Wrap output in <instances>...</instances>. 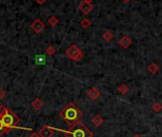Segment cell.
Returning <instances> with one entry per match:
<instances>
[{"label":"cell","mask_w":162,"mask_h":137,"mask_svg":"<svg viewBox=\"0 0 162 137\" xmlns=\"http://www.w3.org/2000/svg\"><path fill=\"white\" fill-rule=\"evenodd\" d=\"M43 106H44V103L42 102L40 98H35L32 102V107L35 111H39L43 108Z\"/></svg>","instance_id":"obj_10"},{"label":"cell","mask_w":162,"mask_h":137,"mask_svg":"<svg viewBox=\"0 0 162 137\" xmlns=\"http://www.w3.org/2000/svg\"><path fill=\"white\" fill-rule=\"evenodd\" d=\"M130 0H124V2H129Z\"/></svg>","instance_id":"obj_27"},{"label":"cell","mask_w":162,"mask_h":137,"mask_svg":"<svg viewBox=\"0 0 162 137\" xmlns=\"http://www.w3.org/2000/svg\"><path fill=\"white\" fill-rule=\"evenodd\" d=\"M29 137H40V135L38 133H36V132H33Z\"/></svg>","instance_id":"obj_24"},{"label":"cell","mask_w":162,"mask_h":137,"mask_svg":"<svg viewBox=\"0 0 162 137\" xmlns=\"http://www.w3.org/2000/svg\"><path fill=\"white\" fill-rule=\"evenodd\" d=\"M93 5L92 4H89V3H86V2H82L80 5H79V10L83 12L85 15H88L90 12L93 11Z\"/></svg>","instance_id":"obj_9"},{"label":"cell","mask_w":162,"mask_h":137,"mask_svg":"<svg viewBox=\"0 0 162 137\" xmlns=\"http://www.w3.org/2000/svg\"><path fill=\"white\" fill-rule=\"evenodd\" d=\"M31 28L35 33H40L45 29V24L43 23V21L40 18H37L32 23Z\"/></svg>","instance_id":"obj_5"},{"label":"cell","mask_w":162,"mask_h":137,"mask_svg":"<svg viewBox=\"0 0 162 137\" xmlns=\"http://www.w3.org/2000/svg\"><path fill=\"white\" fill-rule=\"evenodd\" d=\"M118 43L124 49H127L132 45V40H131V38L128 35H123V36H121L119 38Z\"/></svg>","instance_id":"obj_7"},{"label":"cell","mask_w":162,"mask_h":137,"mask_svg":"<svg viewBox=\"0 0 162 137\" xmlns=\"http://www.w3.org/2000/svg\"><path fill=\"white\" fill-rule=\"evenodd\" d=\"M83 2H86V3H89V4H92L93 0H83Z\"/></svg>","instance_id":"obj_25"},{"label":"cell","mask_w":162,"mask_h":137,"mask_svg":"<svg viewBox=\"0 0 162 137\" xmlns=\"http://www.w3.org/2000/svg\"><path fill=\"white\" fill-rule=\"evenodd\" d=\"M5 96H6V92L0 87V100H2Z\"/></svg>","instance_id":"obj_22"},{"label":"cell","mask_w":162,"mask_h":137,"mask_svg":"<svg viewBox=\"0 0 162 137\" xmlns=\"http://www.w3.org/2000/svg\"><path fill=\"white\" fill-rule=\"evenodd\" d=\"M152 109L155 111V113H158L159 111H161V110H162V104H160V103H158V102L154 103V104H153V106H152Z\"/></svg>","instance_id":"obj_18"},{"label":"cell","mask_w":162,"mask_h":137,"mask_svg":"<svg viewBox=\"0 0 162 137\" xmlns=\"http://www.w3.org/2000/svg\"><path fill=\"white\" fill-rule=\"evenodd\" d=\"M58 23H59V20H58L57 17L55 16V15L51 16V17H50V18L48 19V24H49L51 27H55Z\"/></svg>","instance_id":"obj_16"},{"label":"cell","mask_w":162,"mask_h":137,"mask_svg":"<svg viewBox=\"0 0 162 137\" xmlns=\"http://www.w3.org/2000/svg\"><path fill=\"white\" fill-rule=\"evenodd\" d=\"M60 116L68 125L73 126L79 122V119L82 117V113L74 103H69L60 111Z\"/></svg>","instance_id":"obj_1"},{"label":"cell","mask_w":162,"mask_h":137,"mask_svg":"<svg viewBox=\"0 0 162 137\" xmlns=\"http://www.w3.org/2000/svg\"><path fill=\"white\" fill-rule=\"evenodd\" d=\"M80 24H81V27H82L83 29H89V28L91 27V25H92L91 21H90L88 18H84V19H82Z\"/></svg>","instance_id":"obj_17"},{"label":"cell","mask_w":162,"mask_h":137,"mask_svg":"<svg viewBox=\"0 0 162 137\" xmlns=\"http://www.w3.org/2000/svg\"><path fill=\"white\" fill-rule=\"evenodd\" d=\"M34 62H35V64H37V65H44V64H46V57H45V55H42V54L36 55L34 57Z\"/></svg>","instance_id":"obj_14"},{"label":"cell","mask_w":162,"mask_h":137,"mask_svg":"<svg viewBox=\"0 0 162 137\" xmlns=\"http://www.w3.org/2000/svg\"><path fill=\"white\" fill-rule=\"evenodd\" d=\"M55 129L54 128H51L49 126H44L43 128H41L38 134L40 135V137H53V135L55 134Z\"/></svg>","instance_id":"obj_6"},{"label":"cell","mask_w":162,"mask_h":137,"mask_svg":"<svg viewBox=\"0 0 162 137\" xmlns=\"http://www.w3.org/2000/svg\"><path fill=\"white\" fill-rule=\"evenodd\" d=\"M8 131H9V130L4 126V124H3L1 118H0V137H1L4 133L8 132Z\"/></svg>","instance_id":"obj_19"},{"label":"cell","mask_w":162,"mask_h":137,"mask_svg":"<svg viewBox=\"0 0 162 137\" xmlns=\"http://www.w3.org/2000/svg\"><path fill=\"white\" fill-rule=\"evenodd\" d=\"M117 90H118V92L121 93V94H127L128 93V92H129V87L126 85V84H121L118 88H117Z\"/></svg>","instance_id":"obj_15"},{"label":"cell","mask_w":162,"mask_h":137,"mask_svg":"<svg viewBox=\"0 0 162 137\" xmlns=\"http://www.w3.org/2000/svg\"><path fill=\"white\" fill-rule=\"evenodd\" d=\"M59 131H62L65 134V137H93L94 133L87 128L82 122H77L73 126H71V128L68 131H62L57 130Z\"/></svg>","instance_id":"obj_2"},{"label":"cell","mask_w":162,"mask_h":137,"mask_svg":"<svg viewBox=\"0 0 162 137\" xmlns=\"http://www.w3.org/2000/svg\"><path fill=\"white\" fill-rule=\"evenodd\" d=\"M102 39L106 42H111L114 39V33L111 31H106L103 34H102Z\"/></svg>","instance_id":"obj_13"},{"label":"cell","mask_w":162,"mask_h":137,"mask_svg":"<svg viewBox=\"0 0 162 137\" xmlns=\"http://www.w3.org/2000/svg\"><path fill=\"white\" fill-rule=\"evenodd\" d=\"M160 68L159 66L155 63V62H153V63H151L150 65L148 66V71H150L152 74H156L158 71H159Z\"/></svg>","instance_id":"obj_12"},{"label":"cell","mask_w":162,"mask_h":137,"mask_svg":"<svg viewBox=\"0 0 162 137\" xmlns=\"http://www.w3.org/2000/svg\"><path fill=\"white\" fill-rule=\"evenodd\" d=\"M92 122H93V124L96 127V128H99L100 127L102 124L104 123V119L99 115V114H95L94 117H93V119H92Z\"/></svg>","instance_id":"obj_11"},{"label":"cell","mask_w":162,"mask_h":137,"mask_svg":"<svg viewBox=\"0 0 162 137\" xmlns=\"http://www.w3.org/2000/svg\"><path fill=\"white\" fill-rule=\"evenodd\" d=\"M100 91H99L97 88H95V87H93L92 89H90L88 91V92H87V96H88L91 100H96V99L100 96Z\"/></svg>","instance_id":"obj_8"},{"label":"cell","mask_w":162,"mask_h":137,"mask_svg":"<svg viewBox=\"0 0 162 137\" xmlns=\"http://www.w3.org/2000/svg\"><path fill=\"white\" fill-rule=\"evenodd\" d=\"M35 1H36L37 4H39V5H43V4L46 3V0H35Z\"/></svg>","instance_id":"obj_23"},{"label":"cell","mask_w":162,"mask_h":137,"mask_svg":"<svg viewBox=\"0 0 162 137\" xmlns=\"http://www.w3.org/2000/svg\"><path fill=\"white\" fill-rule=\"evenodd\" d=\"M45 53H46L48 55L52 56V55H54V54H55V47H54V46H49V47L46 49Z\"/></svg>","instance_id":"obj_20"},{"label":"cell","mask_w":162,"mask_h":137,"mask_svg":"<svg viewBox=\"0 0 162 137\" xmlns=\"http://www.w3.org/2000/svg\"><path fill=\"white\" fill-rule=\"evenodd\" d=\"M134 137H141V136H140V135H138V134H136V135H134Z\"/></svg>","instance_id":"obj_26"},{"label":"cell","mask_w":162,"mask_h":137,"mask_svg":"<svg viewBox=\"0 0 162 137\" xmlns=\"http://www.w3.org/2000/svg\"><path fill=\"white\" fill-rule=\"evenodd\" d=\"M66 54L67 56L72 59L74 62H77L83 58V52L77 46V45H72L66 49Z\"/></svg>","instance_id":"obj_4"},{"label":"cell","mask_w":162,"mask_h":137,"mask_svg":"<svg viewBox=\"0 0 162 137\" xmlns=\"http://www.w3.org/2000/svg\"><path fill=\"white\" fill-rule=\"evenodd\" d=\"M1 120L4 124V126L9 131H11L12 129H15L16 125L20 122V119L17 117V115L14 113V111H11L10 109H8L6 114L1 117Z\"/></svg>","instance_id":"obj_3"},{"label":"cell","mask_w":162,"mask_h":137,"mask_svg":"<svg viewBox=\"0 0 162 137\" xmlns=\"http://www.w3.org/2000/svg\"><path fill=\"white\" fill-rule=\"evenodd\" d=\"M8 109H9V108L5 107V106H3V105H0V118H1L3 115L6 114Z\"/></svg>","instance_id":"obj_21"}]
</instances>
